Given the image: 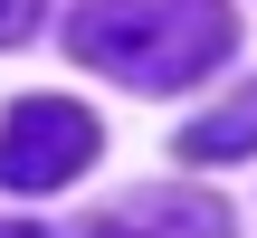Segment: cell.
I'll use <instances>...</instances> for the list:
<instances>
[{"mask_svg": "<svg viewBox=\"0 0 257 238\" xmlns=\"http://www.w3.org/2000/svg\"><path fill=\"white\" fill-rule=\"evenodd\" d=\"M67 48L134 95H172L238 48V19L229 0H86L67 19Z\"/></svg>", "mask_w": 257, "mask_h": 238, "instance_id": "obj_1", "label": "cell"}, {"mask_svg": "<svg viewBox=\"0 0 257 238\" xmlns=\"http://www.w3.org/2000/svg\"><path fill=\"white\" fill-rule=\"evenodd\" d=\"M76 238H229V210L210 191H134V200L95 210Z\"/></svg>", "mask_w": 257, "mask_h": 238, "instance_id": "obj_3", "label": "cell"}, {"mask_svg": "<svg viewBox=\"0 0 257 238\" xmlns=\"http://www.w3.org/2000/svg\"><path fill=\"white\" fill-rule=\"evenodd\" d=\"M29 29H38V0H0V48H19Z\"/></svg>", "mask_w": 257, "mask_h": 238, "instance_id": "obj_5", "label": "cell"}, {"mask_svg": "<svg viewBox=\"0 0 257 238\" xmlns=\"http://www.w3.org/2000/svg\"><path fill=\"white\" fill-rule=\"evenodd\" d=\"M95 162V114L86 105H67V95H29V105H10V124H0V191H57V181H76Z\"/></svg>", "mask_w": 257, "mask_h": 238, "instance_id": "obj_2", "label": "cell"}, {"mask_svg": "<svg viewBox=\"0 0 257 238\" xmlns=\"http://www.w3.org/2000/svg\"><path fill=\"white\" fill-rule=\"evenodd\" d=\"M248 153H257V86L210 105L200 124H181V162H248Z\"/></svg>", "mask_w": 257, "mask_h": 238, "instance_id": "obj_4", "label": "cell"}]
</instances>
